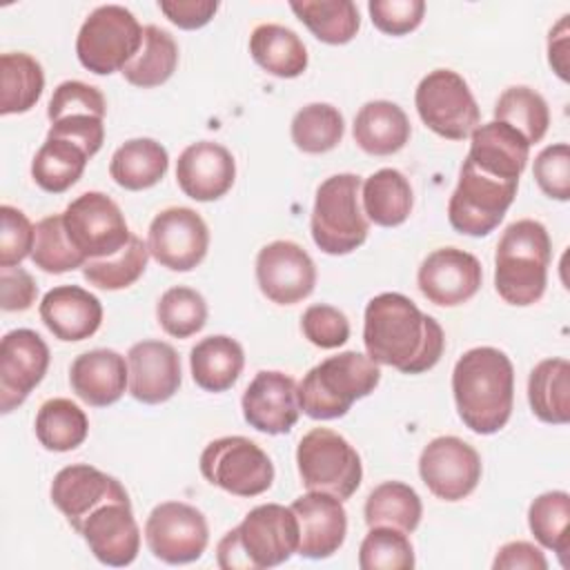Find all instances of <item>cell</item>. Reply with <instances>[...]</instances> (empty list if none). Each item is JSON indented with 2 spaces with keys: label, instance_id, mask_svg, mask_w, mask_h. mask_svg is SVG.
<instances>
[{
  "label": "cell",
  "instance_id": "obj_1",
  "mask_svg": "<svg viewBox=\"0 0 570 570\" xmlns=\"http://www.w3.org/2000/svg\"><path fill=\"white\" fill-rule=\"evenodd\" d=\"M363 343L376 365L421 374L439 363L445 334L436 318L423 314L407 296L383 292L365 305Z\"/></svg>",
  "mask_w": 570,
  "mask_h": 570
},
{
  "label": "cell",
  "instance_id": "obj_2",
  "mask_svg": "<svg viewBox=\"0 0 570 570\" xmlns=\"http://www.w3.org/2000/svg\"><path fill=\"white\" fill-rule=\"evenodd\" d=\"M452 394L465 428L476 434L499 432L514 403L512 361L497 347L468 350L452 370Z\"/></svg>",
  "mask_w": 570,
  "mask_h": 570
},
{
  "label": "cell",
  "instance_id": "obj_3",
  "mask_svg": "<svg viewBox=\"0 0 570 570\" xmlns=\"http://www.w3.org/2000/svg\"><path fill=\"white\" fill-rule=\"evenodd\" d=\"M294 552H298V521L292 508L281 503L256 505L216 546L223 570L274 568Z\"/></svg>",
  "mask_w": 570,
  "mask_h": 570
},
{
  "label": "cell",
  "instance_id": "obj_4",
  "mask_svg": "<svg viewBox=\"0 0 570 570\" xmlns=\"http://www.w3.org/2000/svg\"><path fill=\"white\" fill-rule=\"evenodd\" d=\"M552 243L548 229L532 218L508 225L497 243L494 287L497 294L517 307L534 305L548 285Z\"/></svg>",
  "mask_w": 570,
  "mask_h": 570
},
{
  "label": "cell",
  "instance_id": "obj_5",
  "mask_svg": "<svg viewBox=\"0 0 570 570\" xmlns=\"http://www.w3.org/2000/svg\"><path fill=\"white\" fill-rule=\"evenodd\" d=\"M381 381L379 365L361 352H341L314 365L298 383V405L316 421L338 419L372 394Z\"/></svg>",
  "mask_w": 570,
  "mask_h": 570
},
{
  "label": "cell",
  "instance_id": "obj_6",
  "mask_svg": "<svg viewBox=\"0 0 570 570\" xmlns=\"http://www.w3.org/2000/svg\"><path fill=\"white\" fill-rule=\"evenodd\" d=\"M309 229L316 247L330 256L350 254L365 243L370 220L361 207L356 174H334L318 185Z\"/></svg>",
  "mask_w": 570,
  "mask_h": 570
},
{
  "label": "cell",
  "instance_id": "obj_7",
  "mask_svg": "<svg viewBox=\"0 0 570 570\" xmlns=\"http://www.w3.org/2000/svg\"><path fill=\"white\" fill-rule=\"evenodd\" d=\"M142 29L136 16L120 4L96 7L78 31L76 56L96 76L122 71L142 45Z\"/></svg>",
  "mask_w": 570,
  "mask_h": 570
},
{
  "label": "cell",
  "instance_id": "obj_8",
  "mask_svg": "<svg viewBox=\"0 0 570 570\" xmlns=\"http://www.w3.org/2000/svg\"><path fill=\"white\" fill-rule=\"evenodd\" d=\"M296 465L301 481L312 492L350 499L363 479L358 452L345 436L330 428H314L298 441Z\"/></svg>",
  "mask_w": 570,
  "mask_h": 570
},
{
  "label": "cell",
  "instance_id": "obj_9",
  "mask_svg": "<svg viewBox=\"0 0 570 570\" xmlns=\"http://www.w3.org/2000/svg\"><path fill=\"white\" fill-rule=\"evenodd\" d=\"M519 180H501L463 160L448 203L450 225L465 236H488L499 227L517 196Z\"/></svg>",
  "mask_w": 570,
  "mask_h": 570
},
{
  "label": "cell",
  "instance_id": "obj_10",
  "mask_svg": "<svg viewBox=\"0 0 570 570\" xmlns=\"http://www.w3.org/2000/svg\"><path fill=\"white\" fill-rule=\"evenodd\" d=\"M198 465L212 485L236 497H258L274 481L272 459L247 436H223L207 443Z\"/></svg>",
  "mask_w": 570,
  "mask_h": 570
},
{
  "label": "cell",
  "instance_id": "obj_11",
  "mask_svg": "<svg viewBox=\"0 0 570 570\" xmlns=\"http://www.w3.org/2000/svg\"><path fill=\"white\" fill-rule=\"evenodd\" d=\"M414 105L419 118L448 140L468 138L481 120L468 82L452 69H434L423 76L414 94Z\"/></svg>",
  "mask_w": 570,
  "mask_h": 570
},
{
  "label": "cell",
  "instance_id": "obj_12",
  "mask_svg": "<svg viewBox=\"0 0 570 570\" xmlns=\"http://www.w3.org/2000/svg\"><path fill=\"white\" fill-rule=\"evenodd\" d=\"M62 223L85 261L114 256L131 238L120 207L102 191H85L73 198L62 212Z\"/></svg>",
  "mask_w": 570,
  "mask_h": 570
},
{
  "label": "cell",
  "instance_id": "obj_13",
  "mask_svg": "<svg viewBox=\"0 0 570 570\" xmlns=\"http://www.w3.org/2000/svg\"><path fill=\"white\" fill-rule=\"evenodd\" d=\"M149 552L171 566L191 563L209 543V528L200 510L183 501L158 503L145 521Z\"/></svg>",
  "mask_w": 570,
  "mask_h": 570
},
{
  "label": "cell",
  "instance_id": "obj_14",
  "mask_svg": "<svg viewBox=\"0 0 570 570\" xmlns=\"http://www.w3.org/2000/svg\"><path fill=\"white\" fill-rule=\"evenodd\" d=\"M481 472L479 452L459 436H436L419 456L421 481L443 501L470 497L481 481Z\"/></svg>",
  "mask_w": 570,
  "mask_h": 570
},
{
  "label": "cell",
  "instance_id": "obj_15",
  "mask_svg": "<svg viewBox=\"0 0 570 570\" xmlns=\"http://www.w3.org/2000/svg\"><path fill=\"white\" fill-rule=\"evenodd\" d=\"M147 247L158 265L171 272H189L207 256L209 229L191 207H167L154 216Z\"/></svg>",
  "mask_w": 570,
  "mask_h": 570
},
{
  "label": "cell",
  "instance_id": "obj_16",
  "mask_svg": "<svg viewBox=\"0 0 570 570\" xmlns=\"http://www.w3.org/2000/svg\"><path fill=\"white\" fill-rule=\"evenodd\" d=\"M49 347L33 330H11L0 341V412L22 405L29 392L45 379Z\"/></svg>",
  "mask_w": 570,
  "mask_h": 570
},
{
  "label": "cell",
  "instance_id": "obj_17",
  "mask_svg": "<svg viewBox=\"0 0 570 570\" xmlns=\"http://www.w3.org/2000/svg\"><path fill=\"white\" fill-rule=\"evenodd\" d=\"M256 281L272 303L294 305L314 292L316 267L301 245L274 240L256 256Z\"/></svg>",
  "mask_w": 570,
  "mask_h": 570
},
{
  "label": "cell",
  "instance_id": "obj_18",
  "mask_svg": "<svg viewBox=\"0 0 570 570\" xmlns=\"http://www.w3.org/2000/svg\"><path fill=\"white\" fill-rule=\"evenodd\" d=\"M483 269L476 256L459 247H439L419 267L416 285L421 294L439 307L468 303L481 287Z\"/></svg>",
  "mask_w": 570,
  "mask_h": 570
},
{
  "label": "cell",
  "instance_id": "obj_19",
  "mask_svg": "<svg viewBox=\"0 0 570 570\" xmlns=\"http://www.w3.org/2000/svg\"><path fill=\"white\" fill-rule=\"evenodd\" d=\"M245 421L263 434H287L301 414L296 381L276 370L258 372L240 399Z\"/></svg>",
  "mask_w": 570,
  "mask_h": 570
},
{
  "label": "cell",
  "instance_id": "obj_20",
  "mask_svg": "<svg viewBox=\"0 0 570 570\" xmlns=\"http://www.w3.org/2000/svg\"><path fill=\"white\" fill-rule=\"evenodd\" d=\"M51 501L78 532L96 508L107 501H129V494L122 483L107 472L87 463H73L53 476Z\"/></svg>",
  "mask_w": 570,
  "mask_h": 570
},
{
  "label": "cell",
  "instance_id": "obj_21",
  "mask_svg": "<svg viewBox=\"0 0 570 570\" xmlns=\"http://www.w3.org/2000/svg\"><path fill=\"white\" fill-rule=\"evenodd\" d=\"M91 554L111 568L134 563L140 550V528L131 512V501H107L96 508L80 525Z\"/></svg>",
  "mask_w": 570,
  "mask_h": 570
},
{
  "label": "cell",
  "instance_id": "obj_22",
  "mask_svg": "<svg viewBox=\"0 0 570 570\" xmlns=\"http://www.w3.org/2000/svg\"><path fill=\"white\" fill-rule=\"evenodd\" d=\"M298 521V554L305 559H327L345 541L347 512L343 501L327 492H307L289 505Z\"/></svg>",
  "mask_w": 570,
  "mask_h": 570
},
{
  "label": "cell",
  "instance_id": "obj_23",
  "mask_svg": "<svg viewBox=\"0 0 570 570\" xmlns=\"http://www.w3.org/2000/svg\"><path fill=\"white\" fill-rule=\"evenodd\" d=\"M236 178V163L227 147L198 140L183 149L176 163V180L185 196L209 203L225 196Z\"/></svg>",
  "mask_w": 570,
  "mask_h": 570
},
{
  "label": "cell",
  "instance_id": "obj_24",
  "mask_svg": "<svg viewBox=\"0 0 570 570\" xmlns=\"http://www.w3.org/2000/svg\"><path fill=\"white\" fill-rule=\"evenodd\" d=\"M129 394L147 405L169 401L180 387V358L165 341H140L127 352Z\"/></svg>",
  "mask_w": 570,
  "mask_h": 570
},
{
  "label": "cell",
  "instance_id": "obj_25",
  "mask_svg": "<svg viewBox=\"0 0 570 570\" xmlns=\"http://www.w3.org/2000/svg\"><path fill=\"white\" fill-rule=\"evenodd\" d=\"M40 318L56 338L85 341L98 332L102 305L98 296L78 285H58L42 296Z\"/></svg>",
  "mask_w": 570,
  "mask_h": 570
},
{
  "label": "cell",
  "instance_id": "obj_26",
  "mask_svg": "<svg viewBox=\"0 0 570 570\" xmlns=\"http://www.w3.org/2000/svg\"><path fill=\"white\" fill-rule=\"evenodd\" d=\"M470 138L472 142L465 160L494 178L519 180L528 165L530 145L517 129L505 122L490 120L479 125Z\"/></svg>",
  "mask_w": 570,
  "mask_h": 570
},
{
  "label": "cell",
  "instance_id": "obj_27",
  "mask_svg": "<svg viewBox=\"0 0 570 570\" xmlns=\"http://www.w3.org/2000/svg\"><path fill=\"white\" fill-rule=\"evenodd\" d=\"M69 383L76 396L87 405L107 407L129 387V367L125 356L114 350H89L73 358Z\"/></svg>",
  "mask_w": 570,
  "mask_h": 570
},
{
  "label": "cell",
  "instance_id": "obj_28",
  "mask_svg": "<svg viewBox=\"0 0 570 570\" xmlns=\"http://www.w3.org/2000/svg\"><path fill=\"white\" fill-rule=\"evenodd\" d=\"M412 127L405 111L390 100H370L354 116V142L370 156H390L405 147Z\"/></svg>",
  "mask_w": 570,
  "mask_h": 570
},
{
  "label": "cell",
  "instance_id": "obj_29",
  "mask_svg": "<svg viewBox=\"0 0 570 570\" xmlns=\"http://www.w3.org/2000/svg\"><path fill=\"white\" fill-rule=\"evenodd\" d=\"M245 365L243 347L236 338L216 334L198 341L189 352L191 379L205 392L229 390Z\"/></svg>",
  "mask_w": 570,
  "mask_h": 570
},
{
  "label": "cell",
  "instance_id": "obj_30",
  "mask_svg": "<svg viewBox=\"0 0 570 570\" xmlns=\"http://www.w3.org/2000/svg\"><path fill=\"white\" fill-rule=\"evenodd\" d=\"M414 205L410 180L392 167L370 174L361 183V207L370 223L396 227L407 220Z\"/></svg>",
  "mask_w": 570,
  "mask_h": 570
},
{
  "label": "cell",
  "instance_id": "obj_31",
  "mask_svg": "<svg viewBox=\"0 0 570 570\" xmlns=\"http://www.w3.org/2000/svg\"><path fill=\"white\" fill-rule=\"evenodd\" d=\"M169 167L167 149L154 138H131L122 142L109 163L114 183L129 191L149 189L163 180Z\"/></svg>",
  "mask_w": 570,
  "mask_h": 570
},
{
  "label": "cell",
  "instance_id": "obj_32",
  "mask_svg": "<svg viewBox=\"0 0 570 570\" xmlns=\"http://www.w3.org/2000/svg\"><path fill=\"white\" fill-rule=\"evenodd\" d=\"M249 53L258 67L276 78H296L307 69V49L289 27L265 22L249 36Z\"/></svg>",
  "mask_w": 570,
  "mask_h": 570
},
{
  "label": "cell",
  "instance_id": "obj_33",
  "mask_svg": "<svg viewBox=\"0 0 570 570\" xmlns=\"http://www.w3.org/2000/svg\"><path fill=\"white\" fill-rule=\"evenodd\" d=\"M528 401L543 423L566 425L570 421V363L543 358L528 376Z\"/></svg>",
  "mask_w": 570,
  "mask_h": 570
},
{
  "label": "cell",
  "instance_id": "obj_34",
  "mask_svg": "<svg viewBox=\"0 0 570 570\" xmlns=\"http://www.w3.org/2000/svg\"><path fill=\"white\" fill-rule=\"evenodd\" d=\"M178 65V45L174 36L156 24L142 29V45L138 53L120 71L125 80L140 89H151L171 78Z\"/></svg>",
  "mask_w": 570,
  "mask_h": 570
},
{
  "label": "cell",
  "instance_id": "obj_35",
  "mask_svg": "<svg viewBox=\"0 0 570 570\" xmlns=\"http://www.w3.org/2000/svg\"><path fill=\"white\" fill-rule=\"evenodd\" d=\"M45 73L40 62L22 51L0 56V114H24L42 96Z\"/></svg>",
  "mask_w": 570,
  "mask_h": 570
},
{
  "label": "cell",
  "instance_id": "obj_36",
  "mask_svg": "<svg viewBox=\"0 0 570 570\" xmlns=\"http://www.w3.org/2000/svg\"><path fill=\"white\" fill-rule=\"evenodd\" d=\"M87 160V151L76 142L47 136L31 160V178L40 189L49 194H62L78 183Z\"/></svg>",
  "mask_w": 570,
  "mask_h": 570
},
{
  "label": "cell",
  "instance_id": "obj_37",
  "mask_svg": "<svg viewBox=\"0 0 570 570\" xmlns=\"http://www.w3.org/2000/svg\"><path fill=\"white\" fill-rule=\"evenodd\" d=\"M363 514L370 528L387 525L410 534L416 530L421 521L423 505L416 490L410 488L407 483L385 481L367 494Z\"/></svg>",
  "mask_w": 570,
  "mask_h": 570
},
{
  "label": "cell",
  "instance_id": "obj_38",
  "mask_svg": "<svg viewBox=\"0 0 570 570\" xmlns=\"http://www.w3.org/2000/svg\"><path fill=\"white\" fill-rule=\"evenodd\" d=\"M289 9L325 45H345L361 27L358 9L352 0H303L289 2Z\"/></svg>",
  "mask_w": 570,
  "mask_h": 570
},
{
  "label": "cell",
  "instance_id": "obj_39",
  "mask_svg": "<svg viewBox=\"0 0 570 570\" xmlns=\"http://www.w3.org/2000/svg\"><path fill=\"white\" fill-rule=\"evenodd\" d=\"M89 434V421L69 399H49L36 414V436L45 450L69 452L82 445Z\"/></svg>",
  "mask_w": 570,
  "mask_h": 570
},
{
  "label": "cell",
  "instance_id": "obj_40",
  "mask_svg": "<svg viewBox=\"0 0 570 570\" xmlns=\"http://www.w3.org/2000/svg\"><path fill=\"white\" fill-rule=\"evenodd\" d=\"M494 120L510 125L528 140V145H534L548 131L550 109L539 91L525 85H514L499 96L494 105Z\"/></svg>",
  "mask_w": 570,
  "mask_h": 570
},
{
  "label": "cell",
  "instance_id": "obj_41",
  "mask_svg": "<svg viewBox=\"0 0 570 570\" xmlns=\"http://www.w3.org/2000/svg\"><path fill=\"white\" fill-rule=\"evenodd\" d=\"M292 142L305 154H325L334 149L345 134L341 111L330 102H309L292 118Z\"/></svg>",
  "mask_w": 570,
  "mask_h": 570
},
{
  "label": "cell",
  "instance_id": "obj_42",
  "mask_svg": "<svg viewBox=\"0 0 570 570\" xmlns=\"http://www.w3.org/2000/svg\"><path fill=\"white\" fill-rule=\"evenodd\" d=\"M147 261H149L147 243L140 236L131 234L129 243L114 256L87 261L82 265V276L85 281H89V285H96L100 289H109V292L125 289L145 274Z\"/></svg>",
  "mask_w": 570,
  "mask_h": 570
},
{
  "label": "cell",
  "instance_id": "obj_43",
  "mask_svg": "<svg viewBox=\"0 0 570 570\" xmlns=\"http://www.w3.org/2000/svg\"><path fill=\"white\" fill-rule=\"evenodd\" d=\"M568 523H570V497L563 490L543 492L528 508L530 532L543 548L557 552L561 566H566V554L570 548Z\"/></svg>",
  "mask_w": 570,
  "mask_h": 570
},
{
  "label": "cell",
  "instance_id": "obj_44",
  "mask_svg": "<svg viewBox=\"0 0 570 570\" xmlns=\"http://www.w3.org/2000/svg\"><path fill=\"white\" fill-rule=\"evenodd\" d=\"M156 318L160 327L174 338H189L207 323V303L200 292L176 285L169 287L156 305Z\"/></svg>",
  "mask_w": 570,
  "mask_h": 570
},
{
  "label": "cell",
  "instance_id": "obj_45",
  "mask_svg": "<svg viewBox=\"0 0 570 570\" xmlns=\"http://www.w3.org/2000/svg\"><path fill=\"white\" fill-rule=\"evenodd\" d=\"M31 261L47 274H65L87 263L71 245L62 223V214H51L36 225Z\"/></svg>",
  "mask_w": 570,
  "mask_h": 570
},
{
  "label": "cell",
  "instance_id": "obj_46",
  "mask_svg": "<svg viewBox=\"0 0 570 570\" xmlns=\"http://www.w3.org/2000/svg\"><path fill=\"white\" fill-rule=\"evenodd\" d=\"M358 566L361 570H412L414 548L405 532L374 525L361 541Z\"/></svg>",
  "mask_w": 570,
  "mask_h": 570
},
{
  "label": "cell",
  "instance_id": "obj_47",
  "mask_svg": "<svg viewBox=\"0 0 570 570\" xmlns=\"http://www.w3.org/2000/svg\"><path fill=\"white\" fill-rule=\"evenodd\" d=\"M107 102L98 87L80 82V80H65L53 89V96L47 107V118L58 122L67 116H98L105 118Z\"/></svg>",
  "mask_w": 570,
  "mask_h": 570
},
{
  "label": "cell",
  "instance_id": "obj_48",
  "mask_svg": "<svg viewBox=\"0 0 570 570\" xmlns=\"http://www.w3.org/2000/svg\"><path fill=\"white\" fill-rule=\"evenodd\" d=\"M539 189L554 200L570 198V147L568 142L548 145L534 158L532 167Z\"/></svg>",
  "mask_w": 570,
  "mask_h": 570
},
{
  "label": "cell",
  "instance_id": "obj_49",
  "mask_svg": "<svg viewBox=\"0 0 570 570\" xmlns=\"http://www.w3.org/2000/svg\"><path fill=\"white\" fill-rule=\"evenodd\" d=\"M0 267H16L31 256L36 227L31 220L11 205L0 207Z\"/></svg>",
  "mask_w": 570,
  "mask_h": 570
},
{
  "label": "cell",
  "instance_id": "obj_50",
  "mask_svg": "<svg viewBox=\"0 0 570 570\" xmlns=\"http://www.w3.org/2000/svg\"><path fill=\"white\" fill-rule=\"evenodd\" d=\"M301 330L305 338L323 350L341 347L350 338V321L347 316L325 303L309 305L301 316Z\"/></svg>",
  "mask_w": 570,
  "mask_h": 570
},
{
  "label": "cell",
  "instance_id": "obj_51",
  "mask_svg": "<svg viewBox=\"0 0 570 570\" xmlns=\"http://www.w3.org/2000/svg\"><path fill=\"white\" fill-rule=\"evenodd\" d=\"M372 24L387 36H405L414 31L425 13L423 0H370Z\"/></svg>",
  "mask_w": 570,
  "mask_h": 570
},
{
  "label": "cell",
  "instance_id": "obj_52",
  "mask_svg": "<svg viewBox=\"0 0 570 570\" xmlns=\"http://www.w3.org/2000/svg\"><path fill=\"white\" fill-rule=\"evenodd\" d=\"M49 138H65L76 142L87 151V156H96L105 142V118L98 116H67L58 122H51Z\"/></svg>",
  "mask_w": 570,
  "mask_h": 570
},
{
  "label": "cell",
  "instance_id": "obj_53",
  "mask_svg": "<svg viewBox=\"0 0 570 570\" xmlns=\"http://www.w3.org/2000/svg\"><path fill=\"white\" fill-rule=\"evenodd\" d=\"M38 287L22 267H0V305L4 312H24L33 305Z\"/></svg>",
  "mask_w": 570,
  "mask_h": 570
},
{
  "label": "cell",
  "instance_id": "obj_54",
  "mask_svg": "<svg viewBox=\"0 0 570 570\" xmlns=\"http://www.w3.org/2000/svg\"><path fill=\"white\" fill-rule=\"evenodd\" d=\"M158 7L180 29H200L218 11L216 0H160Z\"/></svg>",
  "mask_w": 570,
  "mask_h": 570
},
{
  "label": "cell",
  "instance_id": "obj_55",
  "mask_svg": "<svg viewBox=\"0 0 570 570\" xmlns=\"http://www.w3.org/2000/svg\"><path fill=\"white\" fill-rule=\"evenodd\" d=\"M494 570H514V568H525V570H546L548 561L543 552L528 541H510L499 548L494 561Z\"/></svg>",
  "mask_w": 570,
  "mask_h": 570
},
{
  "label": "cell",
  "instance_id": "obj_56",
  "mask_svg": "<svg viewBox=\"0 0 570 570\" xmlns=\"http://www.w3.org/2000/svg\"><path fill=\"white\" fill-rule=\"evenodd\" d=\"M548 60L561 80H568V16L548 36Z\"/></svg>",
  "mask_w": 570,
  "mask_h": 570
}]
</instances>
